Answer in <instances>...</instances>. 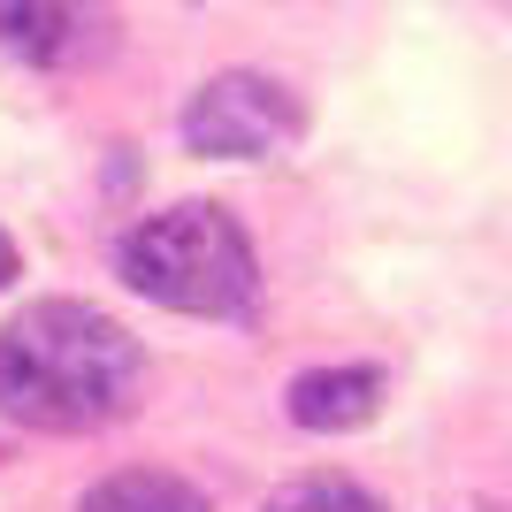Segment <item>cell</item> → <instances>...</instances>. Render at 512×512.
Returning a JSON list of instances; mask_svg holds the SVG:
<instances>
[{
    "instance_id": "cell-5",
    "label": "cell",
    "mask_w": 512,
    "mask_h": 512,
    "mask_svg": "<svg viewBox=\"0 0 512 512\" xmlns=\"http://www.w3.org/2000/svg\"><path fill=\"white\" fill-rule=\"evenodd\" d=\"M383 406V375L375 367H314L291 383V421L314 428V436H344V428H367Z\"/></svg>"
},
{
    "instance_id": "cell-3",
    "label": "cell",
    "mask_w": 512,
    "mask_h": 512,
    "mask_svg": "<svg viewBox=\"0 0 512 512\" xmlns=\"http://www.w3.org/2000/svg\"><path fill=\"white\" fill-rule=\"evenodd\" d=\"M299 138H306L299 92L260 77V69H222L184 107V146L207 161H260V153H291Z\"/></svg>"
},
{
    "instance_id": "cell-6",
    "label": "cell",
    "mask_w": 512,
    "mask_h": 512,
    "mask_svg": "<svg viewBox=\"0 0 512 512\" xmlns=\"http://www.w3.org/2000/svg\"><path fill=\"white\" fill-rule=\"evenodd\" d=\"M85 512H207V497L192 482H176V474H107L100 490L85 497Z\"/></svg>"
},
{
    "instance_id": "cell-8",
    "label": "cell",
    "mask_w": 512,
    "mask_h": 512,
    "mask_svg": "<svg viewBox=\"0 0 512 512\" xmlns=\"http://www.w3.org/2000/svg\"><path fill=\"white\" fill-rule=\"evenodd\" d=\"M16 276H23V260H16V237L0 230V291H8V283H16Z\"/></svg>"
},
{
    "instance_id": "cell-2",
    "label": "cell",
    "mask_w": 512,
    "mask_h": 512,
    "mask_svg": "<svg viewBox=\"0 0 512 512\" xmlns=\"http://www.w3.org/2000/svg\"><path fill=\"white\" fill-rule=\"evenodd\" d=\"M115 268H123L130 291H146L153 306L169 314H199V321H222V314H245L253 306V245L214 199H176L161 214H138L115 245Z\"/></svg>"
},
{
    "instance_id": "cell-7",
    "label": "cell",
    "mask_w": 512,
    "mask_h": 512,
    "mask_svg": "<svg viewBox=\"0 0 512 512\" xmlns=\"http://www.w3.org/2000/svg\"><path fill=\"white\" fill-rule=\"evenodd\" d=\"M260 512H383V505H375L352 474H299V482H283Z\"/></svg>"
},
{
    "instance_id": "cell-1",
    "label": "cell",
    "mask_w": 512,
    "mask_h": 512,
    "mask_svg": "<svg viewBox=\"0 0 512 512\" xmlns=\"http://www.w3.org/2000/svg\"><path fill=\"white\" fill-rule=\"evenodd\" d=\"M146 390V360L115 314L85 299H31L0 329V413L46 436L115 428Z\"/></svg>"
},
{
    "instance_id": "cell-4",
    "label": "cell",
    "mask_w": 512,
    "mask_h": 512,
    "mask_svg": "<svg viewBox=\"0 0 512 512\" xmlns=\"http://www.w3.org/2000/svg\"><path fill=\"white\" fill-rule=\"evenodd\" d=\"M0 46L31 69H85L115 46L107 0H0Z\"/></svg>"
}]
</instances>
